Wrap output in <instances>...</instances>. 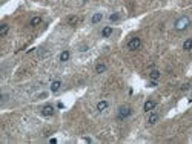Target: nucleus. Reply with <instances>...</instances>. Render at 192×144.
<instances>
[{"instance_id": "2eb2a0df", "label": "nucleus", "mask_w": 192, "mask_h": 144, "mask_svg": "<svg viewBox=\"0 0 192 144\" xmlns=\"http://www.w3.org/2000/svg\"><path fill=\"white\" fill-rule=\"evenodd\" d=\"M149 77H151V80H154V81H157V80L160 78V71H157V69H154V71H151V74H149Z\"/></svg>"}, {"instance_id": "5701e85b", "label": "nucleus", "mask_w": 192, "mask_h": 144, "mask_svg": "<svg viewBox=\"0 0 192 144\" xmlns=\"http://www.w3.org/2000/svg\"><path fill=\"white\" fill-rule=\"evenodd\" d=\"M82 52H85V51H88V46H82V49H80Z\"/></svg>"}, {"instance_id": "f3484780", "label": "nucleus", "mask_w": 192, "mask_h": 144, "mask_svg": "<svg viewBox=\"0 0 192 144\" xmlns=\"http://www.w3.org/2000/svg\"><path fill=\"white\" fill-rule=\"evenodd\" d=\"M183 49H185V51H191V49H192V38L185 40V43H183Z\"/></svg>"}, {"instance_id": "4be33fe9", "label": "nucleus", "mask_w": 192, "mask_h": 144, "mask_svg": "<svg viewBox=\"0 0 192 144\" xmlns=\"http://www.w3.org/2000/svg\"><path fill=\"white\" fill-rule=\"evenodd\" d=\"M49 143H51V144H55V143H57V139H55V138H51V139H49Z\"/></svg>"}, {"instance_id": "9d476101", "label": "nucleus", "mask_w": 192, "mask_h": 144, "mask_svg": "<svg viewBox=\"0 0 192 144\" xmlns=\"http://www.w3.org/2000/svg\"><path fill=\"white\" fill-rule=\"evenodd\" d=\"M101 20H103V14H101V12H95V14L92 15V19H91V23L92 25H99Z\"/></svg>"}, {"instance_id": "0eeeda50", "label": "nucleus", "mask_w": 192, "mask_h": 144, "mask_svg": "<svg viewBox=\"0 0 192 144\" xmlns=\"http://www.w3.org/2000/svg\"><path fill=\"white\" fill-rule=\"evenodd\" d=\"M60 87H62V81L60 80H54V81L51 83V86H49V89H51V92H59L60 91Z\"/></svg>"}, {"instance_id": "7ed1b4c3", "label": "nucleus", "mask_w": 192, "mask_h": 144, "mask_svg": "<svg viewBox=\"0 0 192 144\" xmlns=\"http://www.w3.org/2000/svg\"><path fill=\"white\" fill-rule=\"evenodd\" d=\"M140 46H141V38L140 37H132L128 42V49L129 51H137V49H140Z\"/></svg>"}, {"instance_id": "aec40b11", "label": "nucleus", "mask_w": 192, "mask_h": 144, "mask_svg": "<svg viewBox=\"0 0 192 144\" xmlns=\"http://www.w3.org/2000/svg\"><path fill=\"white\" fill-rule=\"evenodd\" d=\"M8 100V94H2V103H5Z\"/></svg>"}, {"instance_id": "f257e3e1", "label": "nucleus", "mask_w": 192, "mask_h": 144, "mask_svg": "<svg viewBox=\"0 0 192 144\" xmlns=\"http://www.w3.org/2000/svg\"><path fill=\"white\" fill-rule=\"evenodd\" d=\"M189 25H191V19L187 15H183V17H180V19L175 22L174 28H175V31H185V29L189 28Z\"/></svg>"}, {"instance_id": "39448f33", "label": "nucleus", "mask_w": 192, "mask_h": 144, "mask_svg": "<svg viewBox=\"0 0 192 144\" xmlns=\"http://www.w3.org/2000/svg\"><path fill=\"white\" fill-rule=\"evenodd\" d=\"M155 106H157V103H155L154 100H148L145 103V106H143V110H145V112H151Z\"/></svg>"}, {"instance_id": "4468645a", "label": "nucleus", "mask_w": 192, "mask_h": 144, "mask_svg": "<svg viewBox=\"0 0 192 144\" xmlns=\"http://www.w3.org/2000/svg\"><path fill=\"white\" fill-rule=\"evenodd\" d=\"M106 69H108V66H106L105 63H99V65L95 66V72H97V74H103Z\"/></svg>"}, {"instance_id": "ddd939ff", "label": "nucleus", "mask_w": 192, "mask_h": 144, "mask_svg": "<svg viewBox=\"0 0 192 144\" xmlns=\"http://www.w3.org/2000/svg\"><path fill=\"white\" fill-rule=\"evenodd\" d=\"M112 32H114V29L111 28V26H106V28H103V31H101V35H103L105 38H108L112 35Z\"/></svg>"}, {"instance_id": "f8f14e48", "label": "nucleus", "mask_w": 192, "mask_h": 144, "mask_svg": "<svg viewBox=\"0 0 192 144\" xmlns=\"http://www.w3.org/2000/svg\"><path fill=\"white\" fill-rule=\"evenodd\" d=\"M8 31H9V25L8 23H2L0 25V37H5L8 34Z\"/></svg>"}, {"instance_id": "412c9836", "label": "nucleus", "mask_w": 192, "mask_h": 144, "mask_svg": "<svg viewBox=\"0 0 192 144\" xmlns=\"http://www.w3.org/2000/svg\"><path fill=\"white\" fill-rule=\"evenodd\" d=\"M149 86H151V87H155V86H157V81H154V80H152V81L149 83Z\"/></svg>"}, {"instance_id": "f03ea898", "label": "nucleus", "mask_w": 192, "mask_h": 144, "mask_svg": "<svg viewBox=\"0 0 192 144\" xmlns=\"http://www.w3.org/2000/svg\"><path fill=\"white\" fill-rule=\"evenodd\" d=\"M131 115H132V107H131V106H128V104L122 106V107L118 109V112H117V118H118L120 121H123V120L129 118Z\"/></svg>"}, {"instance_id": "dca6fc26", "label": "nucleus", "mask_w": 192, "mask_h": 144, "mask_svg": "<svg viewBox=\"0 0 192 144\" xmlns=\"http://www.w3.org/2000/svg\"><path fill=\"white\" fill-rule=\"evenodd\" d=\"M78 17L77 15H71V17H68V25H71V26H74V25H77L78 23Z\"/></svg>"}, {"instance_id": "b1692460", "label": "nucleus", "mask_w": 192, "mask_h": 144, "mask_svg": "<svg viewBox=\"0 0 192 144\" xmlns=\"http://www.w3.org/2000/svg\"><path fill=\"white\" fill-rule=\"evenodd\" d=\"M85 2H86V0H85Z\"/></svg>"}, {"instance_id": "9b49d317", "label": "nucleus", "mask_w": 192, "mask_h": 144, "mask_svg": "<svg viewBox=\"0 0 192 144\" xmlns=\"http://www.w3.org/2000/svg\"><path fill=\"white\" fill-rule=\"evenodd\" d=\"M40 23H42V17H40V15H35V17H32V19L29 20V25L32 26V28H35V26H39Z\"/></svg>"}, {"instance_id": "423d86ee", "label": "nucleus", "mask_w": 192, "mask_h": 144, "mask_svg": "<svg viewBox=\"0 0 192 144\" xmlns=\"http://www.w3.org/2000/svg\"><path fill=\"white\" fill-rule=\"evenodd\" d=\"M108 107H109V103L106 101V100H101L97 103V110L99 112H105V110H108Z\"/></svg>"}, {"instance_id": "a211bd4d", "label": "nucleus", "mask_w": 192, "mask_h": 144, "mask_svg": "<svg viewBox=\"0 0 192 144\" xmlns=\"http://www.w3.org/2000/svg\"><path fill=\"white\" fill-rule=\"evenodd\" d=\"M109 20H111V22H118V20H120V14H118V12H114V14H111V15H109Z\"/></svg>"}, {"instance_id": "6ab92c4d", "label": "nucleus", "mask_w": 192, "mask_h": 144, "mask_svg": "<svg viewBox=\"0 0 192 144\" xmlns=\"http://www.w3.org/2000/svg\"><path fill=\"white\" fill-rule=\"evenodd\" d=\"M189 87H191V84H189V83H185V84L181 86V91H187Z\"/></svg>"}, {"instance_id": "1a4fd4ad", "label": "nucleus", "mask_w": 192, "mask_h": 144, "mask_svg": "<svg viewBox=\"0 0 192 144\" xmlns=\"http://www.w3.org/2000/svg\"><path fill=\"white\" fill-rule=\"evenodd\" d=\"M160 120V116H158V114H155V112H151L149 114V116H148V124H155L157 121Z\"/></svg>"}, {"instance_id": "6e6552de", "label": "nucleus", "mask_w": 192, "mask_h": 144, "mask_svg": "<svg viewBox=\"0 0 192 144\" xmlns=\"http://www.w3.org/2000/svg\"><path fill=\"white\" fill-rule=\"evenodd\" d=\"M69 58H71V52L68 51V49H65V51H62V52H60V57H59V60H60L62 63L68 61Z\"/></svg>"}, {"instance_id": "20e7f679", "label": "nucleus", "mask_w": 192, "mask_h": 144, "mask_svg": "<svg viewBox=\"0 0 192 144\" xmlns=\"http://www.w3.org/2000/svg\"><path fill=\"white\" fill-rule=\"evenodd\" d=\"M40 114H42L43 116H52L54 115V106H51V104L43 106L42 110H40Z\"/></svg>"}]
</instances>
